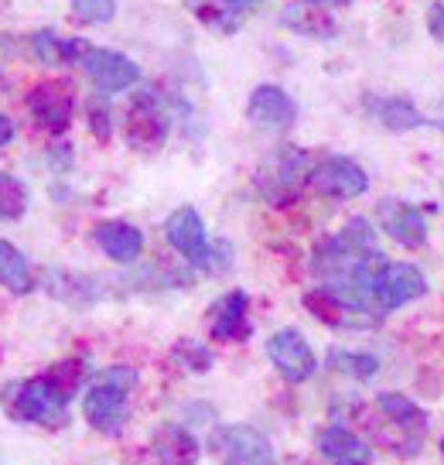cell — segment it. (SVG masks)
<instances>
[{
	"mask_svg": "<svg viewBox=\"0 0 444 465\" xmlns=\"http://www.w3.org/2000/svg\"><path fill=\"white\" fill-rule=\"evenodd\" d=\"M428 31L434 35V38H441L444 42V0H438V4L428 11Z\"/></svg>",
	"mask_w": 444,
	"mask_h": 465,
	"instance_id": "cell-33",
	"label": "cell"
},
{
	"mask_svg": "<svg viewBox=\"0 0 444 465\" xmlns=\"http://www.w3.org/2000/svg\"><path fill=\"white\" fill-rule=\"evenodd\" d=\"M72 11L86 25H110L116 15V0H72Z\"/></svg>",
	"mask_w": 444,
	"mask_h": 465,
	"instance_id": "cell-30",
	"label": "cell"
},
{
	"mask_svg": "<svg viewBox=\"0 0 444 465\" xmlns=\"http://www.w3.org/2000/svg\"><path fill=\"white\" fill-rule=\"evenodd\" d=\"M387 257L376 247V232L366 219H352L342 230L321 240L311 257V271L321 288L335 291L339 298L373 312V281Z\"/></svg>",
	"mask_w": 444,
	"mask_h": 465,
	"instance_id": "cell-1",
	"label": "cell"
},
{
	"mask_svg": "<svg viewBox=\"0 0 444 465\" xmlns=\"http://www.w3.org/2000/svg\"><path fill=\"white\" fill-rule=\"evenodd\" d=\"M123 131H127V144L133 151L151 154V151L164 147L168 134H172V120H168V114L161 110V103L151 93H141V96H133V103H130L127 127Z\"/></svg>",
	"mask_w": 444,
	"mask_h": 465,
	"instance_id": "cell-8",
	"label": "cell"
},
{
	"mask_svg": "<svg viewBox=\"0 0 444 465\" xmlns=\"http://www.w3.org/2000/svg\"><path fill=\"white\" fill-rule=\"evenodd\" d=\"M103 377L113 380L116 387H123V391H133V387H137V370H133V366H110Z\"/></svg>",
	"mask_w": 444,
	"mask_h": 465,
	"instance_id": "cell-32",
	"label": "cell"
},
{
	"mask_svg": "<svg viewBox=\"0 0 444 465\" xmlns=\"http://www.w3.org/2000/svg\"><path fill=\"white\" fill-rule=\"evenodd\" d=\"M154 451H158L161 465H195L199 462V441L185 431L182 424H164L154 438Z\"/></svg>",
	"mask_w": 444,
	"mask_h": 465,
	"instance_id": "cell-20",
	"label": "cell"
},
{
	"mask_svg": "<svg viewBox=\"0 0 444 465\" xmlns=\"http://www.w3.org/2000/svg\"><path fill=\"white\" fill-rule=\"evenodd\" d=\"M376 407L387 414V421H393L400 431H424V424H428V414H424V407H417L410 397H403V393H380L376 397Z\"/></svg>",
	"mask_w": 444,
	"mask_h": 465,
	"instance_id": "cell-24",
	"label": "cell"
},
{
	"mask_svg": "<svg viewBox=\"0 0 444 465\" xmlns=\"http://www.w3.org/2000/svg\"><path fill=\"white\" fill-rule=\"evenodd\" d=\"M79 65L100 93H123L141 79V65L110 48H89L86 55L79 58Z\"/></svg>",
	"mask_w": 444,
	"mask_h": 465,
	"instance_id": "cell-11",
	"label": "cell"
},
{
	"mask_svg": "<svg viewBox=\"0 0 444 465\" xmlns=\"http://www.w3.org/2000/svg\"><path fill=\"white\" fill-rule=\"evenodd\" d=\"M267 356H271V363L281 370V377L287 383H304V380L315 377L318 370V360L311 346H308V339H304L298 329H281V332L271 335V342H267Z\"/></svg>",
	"mask_w": 444,
	"mask_h": 465,
	"instance_id": "cell-10",
	"label": "cell"
},
{
	"mask_svg": "<svg viewBox=\"0 0 444 465\" xmlns=\"http://www.w3.org/2000/svg\"><path fill=\"white\" fill-rule=\"evenodd\" d=\"M281 28L304 35V38L325 42V38H331L339 31V25H335V17L321 4H315V0H294V4H287L284 11H281Z\"/></svg>",
	"mask_w": 444,
	"mask_h": 465,
	"instance_id": "cell-18",
	"label": "cell"
},
{
	"mask_svg": "<svg viewBox=\"0 0 444 465\" xmlns=\"http://www.w3.org/2000/svg\"><path fill=\"white\" fill-rule=\"evenodd\" d=\"M0 288L11 294H31L35 291V274L31 263L11 240H0Z\"/></svg>",
	"mask_w": 444,
	"mask_h": 465,
	"instance_id": "cell-22",
	"label": "cell"
},
{
	"mask_svg": "<svg viewBox=\"0 0 444 465\" xmlns=\"http://www.w3.org/2000/svg\"><path fill=\"white\" fill-rule=\"evenodd\" d=\"M318 451L335 465H370V449L359 435L342 424H331L318 435Z\"/></svg>",
	"mask_w": 444,
	"mask_h": 465,
	"instance_id": "cell-19",
	"label": "cell"
},
{
	"mask_svg": "<svg viewBox=\"0 0 444 465\" xmlns=\"http://www.w3.org/2000/svg\"><path fill=\"white\" fill-rule=\"evenodd\" d=\"M0 407L7 418L42 428H62L69 421V397L48 377L11 380L0 387Z\"/></svg>",
	"mask_w": 444,
	"mask_h": 465,
	"instance_id": "cell-2",
	"label": "cell"
},
{
	"mask_svg": "<svg viewBox=\"0 0 444 465\" xmlns=\"http://www.w3.org/2000/svg\"><path fill=\"white\" fill-rule=\"evenodd\" d=\"M212 339L215 342H246L253 325H250V298L243 291H230L212 305Z\"/></svg>",
	"mask_w": 444,
	"mask_h": 465,
	"instance_id": "cell-16",
	"label": "cell"
},
{
	"mask_svg": "<svg viewBox=\"0 0 444 465\" xmlns=\"http://www.w3.org/2000/svg\"><path fill=\"white\" fill-rule=\"evenodd\" d=\"M96 247L116 263H137L143 253V232L127 219H106L93 230Z\"/></svg>",
	"mask_w": 444,
	"mask_h": 465,
	"instance_id": "cell-17",
	"label": "cell"
},
{
	"mask_svg": "<svg viewBox=\"0 0 444 465\" xmlns=\"http://www.w3.org/2000/svg\"><path fill=\"white\" fill-rule=\"evenodd\" d=\"M44 291L58 298V302H69V305H89L96 298L93 291V281L89 277H79L72 271H44Z\"/></svg>",
	"mask_w": 444,
	"mask_h": 465,
	"instance_id": "cell-23",
	"label": "cell"
},
{
	"mask_svg": "<svg viewBox=\"0 0 444 465\" xmlns=\"http://www.w3.org/2000/svg\"><path fill=\"white\" fill-rule=\"evenodd\" d=\"M89 131L96 141H110V134H113V116H110V106L103 100L89 103Z\"/></svg>",
	"mask_w": 444,
	"mask_h": 465,
	"instance_id": "cell-31",
	"label": "cell"
},
{
	"mask_svg": "<svg viewBox=\"0 0 444 465\" xmlns=\"http://www.w3.org/2000/svg\"><path fill=\"white\" fill-rule=\"evenodd\" d=\"M428 291V281L414 263H383L373 281V312L387 315L393 308L417 302Z\"/></svg>",
	"mask_w": 444,
	"mask_h": 465,
	"instance_id": "cell-6",
	"label": "cell"
},
{
	"mask_svg": "<svg viewBox=\"0 0 444 465\" xmlns=\"http://www.w3.org/2000/svg\"><path fill=\"white\" fill-rule=\"evenodd\" d=\"M321 7H345V4H352V0H315Z\"/></svg>",
	"mask_w": 444,
	"mask_h": 465,
	"instance_id": "cell-36",
	"label": "cell"
},
{
	"mask_svg": "<svg viewBox=\"0 0 444 465\" xmlns=\"http://www.w3.org/2000/svg\"><path fill=\"white\" fill-rule=\"evenodd\" d=\"M246 116H250V124H257L260 131L284 134V131L294 127V120H298V106H294V100H291L281 86L263 83V86H257L253 93H250Z\"/></svg>",
	"mask_w": 444,
	"mask_h": 465,
	"instance_id": "cell-13",
	"label": "cell"
},
{
	"mask_svg": "<svg viewBox=\"0 0 444 465\" xmlns=\"http://www.w3.org/2000/svg\"><path fill=\"white\" fill-rule=\"evenodd\" d=\"M308 189H315L318 195H329V199H356V195L370 189V174L362 172L352 158L329 154V158L311 164Z\"/></svg>",
	"mask_w": 444,
	"mask_h": 465,
	"instance_id": "cell-5",
	"label": "cell"
},
{
	"mask_svg": "<svg viewBox=\"0 0 444 465\" xmlns=\"http://www.w3.org/2000/svg\"><path fill=\"white\" fill-rule=\"evenodd\" d=\"M83 411H86V421L96 431H103V435H120L130 418V391H123V387H116L113 380L103 377L100 383L89 387Z\"/></svg>",
	"mask_w": 444,
	"mask_h": 465,
	"instance_id": "cell-9",
	"label": "cell"
},
{
	"mask_svg": "<svg viewBox=\"0 0 444 465\" xmlns=\"http://www.w3.org/2000/svg\"><path fill=\"white\" fill-rule=\"evenodd\" d=\"M44 377L55 383L58 391L65 393V397H75V391L86 383V377H89V370H86V363L83 360H65V363H55Z\"/></svg>",
	"mask_w": 444,
	"mask_h": 465,
	"instance_id": "cell-29",
	"label": "cell"
},
{
	"mask_svg": "<svg viewBox=\"0 0 444 465\" xmlns=\"http://www.w3.org/2000/svg\"><path fill=\"white\" fill-rule=\"evenodd\" d=\"M28 110L35 124L48 134H65L75 114V96L65 79H42L28 89Z\"/></svg>",
	"mask_w": 444,
	"mask_h": 465,
	"instance_id": "cell-7",
	"label": "cell"
},
{
	"mask_svg": "<svg viewBox=\"0 0 444 465\" xmlns=\"http://www.w3.org/2000/svg\"><path fill=\"white\" fill-rule=\"evenodd\" d=\"M226 11H246V7H253L257 0H219Z\"/></svg>",
	"mask_w": 444,
	"mask_h": 465,
	"instance_id": "cell-35",
	"label": "cell"
},
{
	"mask_svg": "<svg viewBox=\"0 0 444 465\" xmlns=\"http://www.w3.org/2000/svg\"><path fill=\"white\" fill-rule=\"evenodd\" d=\"M376 219H380V230L387 232L393 243H400L407 250L424 247V240H428V223H424L417 205L387 199V203H380V209H376Z\"/></svg>",
	"mask_w": 444,
	"mask_h": 465,
	"instance_id": "cell-15",
	"label": "cell"
},
{
	"mask_svg": "<svg viewBox=\"0 0 444 465\" xmlns=\"http://www.w3.org/2000/svg\"><path fill=\"white\" fill-rule=\"evenodd\" d=\"M15 141V124H11V116L0 114V147H7Z\"/></svg>",
	"mask_w": 444,
	"mask_h": 465,
	"instance_id": "cell-34",
	"label": "cell"
},
{
	"mask_svg": "<svg viewBox=\"0 0 444 465\" xmlns=\"http://www.w3.org/2000/svg\"><path fill=\"white\" fill-rule=\"evenodd\" d=\"M373 114L380 116V124L387 127V131H417V127H424L428 120L424 114L417 110L410 100H403V96H387V100H380L373 106Z\"/></svg>",
	"mask_w": 444,
	"mask_h": 465,
	"instance_id": "cell-25",
	"label": "cell"
},
{
	"mask_svg": "<svg viewBox=\"0 0 444 465\" xmlns=\"http://www.w3.org/2000/svg\"><path fill=\"white\" fill-rule=\"evenodd\" d=\"M31 55L44 62V65H62V62H79L89 52V45L83 38H58L55 31H38L31 35Z\"/></svg>",
	"mask_w": 444,
	"mask_h": 465,
	"instance_id": "cell-21",
	"label": "cell"
},
{
	"mask_svg": "<svg viewBox=\"0 0 444 465\" xmlns=\"http://www.w3.org/2000/svg\"><path fill=\"white\" fill-rule=\"evenodd\" d=\"M304 308H308L318 322L335 325V329H373V325H380V319H383V315H376L370 308H359V305H352V302H345V298H339V294L329 288L308 291V294H304Z\"/></svg>",
	"mask_w": 444,
	"mask_h": 465,
	"instance_id": "cell-12",
	"label": "cell"
},
{
	"mask_svg": "<svg viewBox=\"0 0 444 465\" xmlns=\"http://www.w3.org/2000/svg\"><path fill=\"white\" fill-rule=\"evenodd\" d=\"M172 363L178 370H188V373H209V366H212V352L195 342V339H182L178 346L172 349Z\"/></svg>",
	"mask_w": 444,
	"mask_h": 465,
	"instance_id": "cell-28",
	"label": "cell"
},
{
	"mask_svg": "<svg viewBox=\"0 0 444 465\" xmlns=\"http://www.w3.org/2000/svg\"><path fill=\"white\" fill-rule=\"evenodd\" d=\"M164 236L188 263H195L205 271V261H209V236H205V223H202L199 209L192 205H182L174 209L168 223H164Z\"/></svg>",
	"mask_w": 444,
	"mask_h": 465,
	"instance_id": "cell-14",
	"label": "cell"
},
{
	"mask_svg": "<svg viewBox=\"0 0 444 465\" xmlns=\"http://www.w3.org/2000/svg\"><path fill=\"white\" fill-rule=\"evenodd\" d=\"M308 172H311V158L304 154L301 147L287 144V147H277L273 154H267V158L260 161L253 185H257V192L267 203L284 209V205L298 203L301 189L308 185Z\"/></svg>",
	"mask_w": 444,
	"mask_h": 465,
	"instance_id": "cell-3",
	"label": "cell"
},
{
	"mask_svg": "<svg viewBox=\"0 0 444 465\" xmlns=\"http://www.w3.org/2000/svg\"><path fill=\"white\" fill-rule=\"evenodd\" d=\"M329 370L342 373L352 380H373L380 373V360L370 352H345V349H331L329 352Z\"/></svg>",
	"mask_w": 444,
	"mask_h": 465,
	"instance_id": "cell-26",
	"label": "cell"
},
{
	"mask_svg": "<svg viewBox=\"0 0 444 465\" xmlns=\"http://www.w3.org/2000/svg\"><path fill=\"white\" fill-rule=\"evenodd\" d=\"M28 185L15 174L0 172V223H15L28 213Z\"/></svg>",
	"mask_w": 444,
	"mask_h": 465,
	"instance_id": "cell-27",
	"label": "cell"
},
{
	"mask_svg": "<svg viewBox=\"0 0 444 465\" xmlns=\"http://www.w3.org/2000/svg\"><path fill=\"white\" fill-rule=\"evenodd\" d=\"M441 451H444V441H441Z\"/></svg>",
	"mask_w": 444,
	"mask_h": 465,
	"instance_id": "cell-37",
	"label": "cell"
},
{
	"mask_svg": "<svg viewBox=\"0 0 444 465\" xmlns=\"http://www.w3.org/2000/svg\"><path fill=\"white\" fill-rule=\"evenodd\" d=\"M212 451L222 465H277L273 445L250 424H222L212 435Z\"/></svg>",
	"mask_w": 444,
	"mask_h": 465,
	"instance_id": "cell-4",
	"label": "cell"
}]
</instances>
